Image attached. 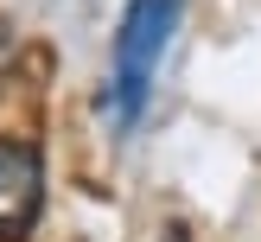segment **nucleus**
I'll return each instance as SVG.
<instances>
[{
  "label": "nucleus",
  "instance_id": "nucleus-2",
  "mask_svg": "<svg viewBox=\"0 0 261 242\" xmlns=\"http://www.w3.org/2000/svg\"><path fill=\"white\" fill-rule=\"evenodd\" d=\"M45 204V166L32 147L0 140V242H19Z\"/></svg>",
  "mask_w": 261,
  "mask_h": 242
},
{
  "label": "nucleus",
  "instance_id": "nucleus-1",
  "mask_svg": "<svg viewBox=\"0 0 261 242\" xmlns=\"http://www.w3.org/2000/svg\"><path fill=\"white\" fill-rule=\"evenodd\" d=\"M178 13H185V0H127L121 32H115V83H109V102L121 115V127H134L140 109H147L153 70H160L166 45L178 32Z\"/></svg>",
  "mask_w": 261,
  "mask_h": 242
},
{
  "label": "nucleus",
  "instance_id": "nucleus-3",
  "mask_svg": "<svg viewBox=\"0 0 261 242\" xmlns=\"http://www.w3.org/2000/svg\"><path fill=\"white\" fill-rule=\"evenodd\" d=\"M160 242H191V236H185V229H178V223H166V236H160Z\"/></svg>",
  "mask_w": 261,
  "mask_h": 242
}]
</instances>
